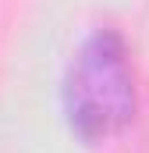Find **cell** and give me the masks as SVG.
Wrapping results in <instances>:
<instances>
[{
    "instance_id": "1",
    "label": "cell",
    "mask_w": 149,
    "mask_h": 153,
    "mask_svg": "<svg viewBox=\"0 0 149 153\" xmlns=\"http://www.w3.org/2000/svg\"><path fill=\"white\" fill-rule=\"evenodd\" d=\"M64 111L85 143H103L135 117V75L121 32L96 29L64 75Z\"/></svg>"
}]
</instances>
